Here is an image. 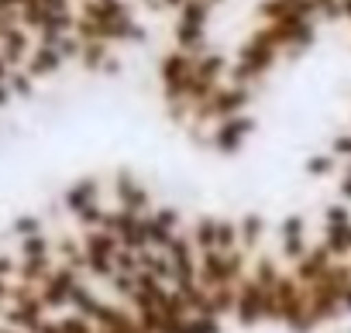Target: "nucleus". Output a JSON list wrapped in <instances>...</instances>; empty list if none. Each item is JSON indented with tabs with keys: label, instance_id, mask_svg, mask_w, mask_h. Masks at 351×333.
Segmentation results:
<instances>
[{
	"label": "nucleus",
	"instance_id": "1",
	"mask_svg": "<svg viewBox=\"0 0 351 333\" xmlns=\"http://www.w3.org/2000/svg\"><path fill=\"white\" fill-rule=\"evenodd\" d=\"M207 18H210V4H207V0H186V4L180 8V21L183 25L207 28Z\"/></svg>",
	"mask_w": 351,
	"mask_h": 333
},
{
	"label": "nucleus",
	"instance_id": "2",
	"mask_svg": "<svg viewBox=\"0 0 351 333\" xmlns=\"http://www.w3.org/2000/svg\"><path fill=\"white\" fill-rule=\"evenodd\" d=\"M341 11H344V18L351 21V0H341Z\"/></svg>",
	"mask_w": 351,
	"mask_h": 333
}]
</instances>
